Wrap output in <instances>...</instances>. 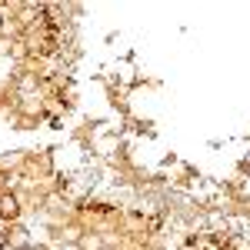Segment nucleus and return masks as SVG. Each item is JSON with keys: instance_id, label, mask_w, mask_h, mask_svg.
Returning <instances> with one entry per match:
<instances>
[{"instance_id": "nucleus-1", "label": "nucleus", "mask_w": 250, "mask_h": 250, "mask_svg": "<svg viewBox=\"0 0 250 250\" xmlns=\"http://www.w3.org/2000/svg\"><path fill=\"white\" fill-rule=\"evenodd\" d=\"M17 213H20V200L14 193H0V217L3 220H17Z\"/></svg>"}, {"instance_id": "nucleus-2", "label": "nucleus", "mask_w": 250, "mask_h": 250, "mask_svg": "<svg viewBox=\"0 0 250 250\" xmlns=\"http://www.w3.org/2000/svg\"><path fill=\"white\" fill-rule=\"evenodd\" d=\"M77 250H104V237H97V233H80Z\"/></svg>"}, {"instance_id": "nucleus-3", "label": "nucleus", "mask_w": 250, "mask_h": 250, "mask_svg": "<svg viewBox=\"0 0 250 250\" xmlns=\"http://www.w3.org/2000/svg\"><path fill=\"white\" fill-rule=\"evenodd\" d=\"M10 187H14V180H10L7 173H0V190H3V193H10Z\"/></svg>"}, {"instance_id": "nucleus-4", "label": "nucleus", "mask_w": 250, "mask_h": 250, "mask_svg": "<svg viewBox=\"0 0 250 250\" xmlns=\"http://www.w3.org/2000/svg\"><path fill=\"white\" fill-rule=\"evenodd\" d=\"M23 250H47V247H40V244H27Z\"/></svg>"}, {"instance_id": "nucleus-5", "label": "nucleus", "mask_w": 250, "mask_h": 250, "mask_svg": "<svg viewBox=\"0 0 250 250\" xmlns=\"http://www.w3.org/2000/svg\"><path fill=\"white\" fill-rule=\"evenodd\" d=\"M0 23H3V17H0Z\"/></svg>"}]
</instances>
